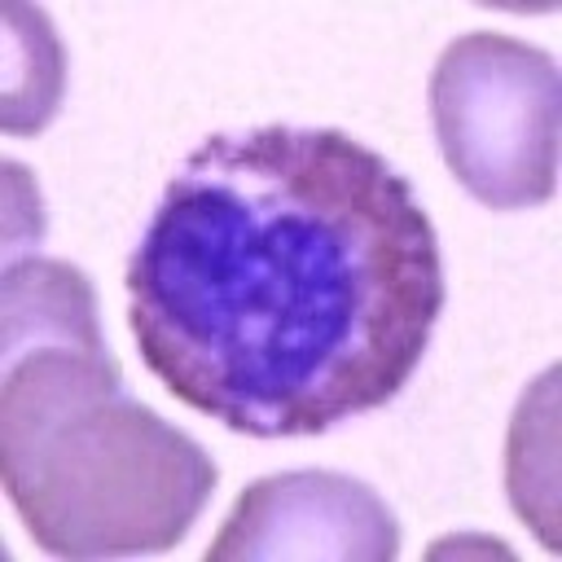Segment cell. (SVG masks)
Instances as JSON below:
<instances>
[{
    "instance_id": "6da1fadb",
    "label": "cell",
    "mask_w": 562,
    "mask_h": 562,
    "mask_svg": "<svg viewBox=\"0 0 562 562\" xmlns=\"http://www.w3.org/2000/svg\"><path fill=\"white\" fill-rule=\"evenodd\" d=\"M443 312L413 184L338 127L206 136L127 259L145 369L237 435H321L395 400Z\"/></svg>"
},
{
    "instance_id": "7a4b0ae2",
    "label": "cell",
    "mask_w": 562,
    "mask_h": 562,
    "mask_svg": "<svg viewBox=\"0 0 562 562\" xmlns=\"http://www.w3.org/2000/svg\"><path fill=\"white\" fill-rule=\"evenodd\" d=\"M0 474L53 558L162 553L220 479L202 443L123 391L105 342L0 347Z\"/></svg>"
},
{
    "instance_id": "3957f363",
    "label": "cell",
    "mask_w": 562,
    "mask_h": 562,
    "mask_svg": "<svg viewBox=\"0 0 562 562\" xmlns=\"http://www.w3.org/2000/svg\"><path fill=\"white\" fill-rule=\"evenodd\" d=\"M430 123L457 184L492 211L544 206L558 189L562 79L553 53L505 31H465L430 70Z\"/></svg>"
},
{
    "instance_id": "5b68a950",
    "label": "cell",
    "mask_w": 562,
    "mask_h": 562,
    "mask_svg": "<svg viewBox=\"0 0 562 562\" xmlns=\"http://www.w3.org/2000/svg\"><path fill=\"white\" fill-rule=\"evenodd\" d=\"M18 342H105L97 329V294L79 268L44 255L4 259L0 347Z\"/></svg>"
},
{
    "instance_id": "277c9868",
    "label": "cell",
    "mask_w": 562,
    "mask_h": 562,
    "mask_svg": "<svg viewBox=\"0 0 562 562\" xmlns=\"http://www.w3.org/2000/svg\"><path fill=\"white\" fill-rule=\"evenodd\" d=\"M400 553V522L386 501L334 470H285L241 487L206 544L211 562L268 558H329V562H391Z\"/></svg>"
}]
</instances>
